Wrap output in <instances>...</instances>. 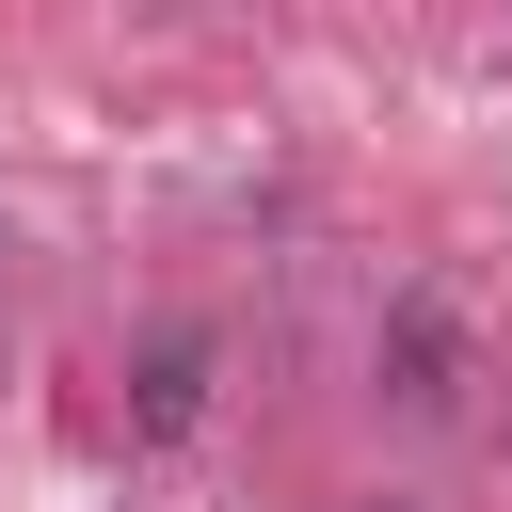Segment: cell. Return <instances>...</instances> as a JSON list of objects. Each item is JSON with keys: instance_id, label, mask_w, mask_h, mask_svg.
I'll return each mask as SVG.
<instances>
[{"instance_id": "6da1fadb", "label": "cell", "mask_w": 512, "mask_h": 512, "mask_svg": "<svg viewBox=\"0 0 512 512\" xmlns=\"http://www.w3.org/2000/svg\"><path fill=\"white\" fill-rule=\"evenodd\" d=\"M384 400H400V416H448V400H464V320H448L432 288L384 304Z\"/></svg>"}, {"instance_id": "7a4b0ae2", "label": "cell", "mask_w": 512, "mask_h": 512, "mask_svg": "<svg viewBox=\"0 0 512 512\" xmlns=\"http://www.w3.org/2000/svg\"><path fill=\"white\" fill-rule=\"evenodd\" d=\"M192 416H208V336H160L128 384V432H192Z\"/></svg>"}]
</instances>
